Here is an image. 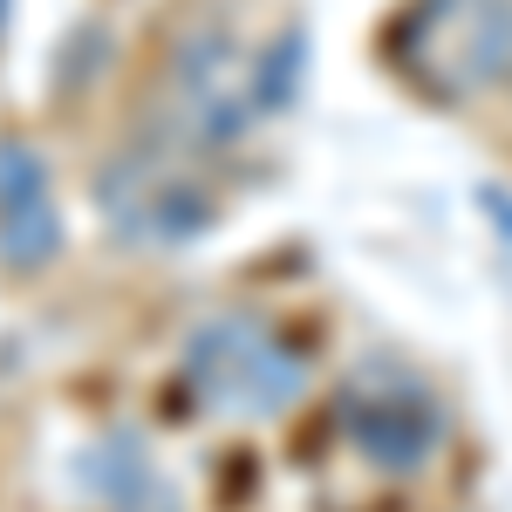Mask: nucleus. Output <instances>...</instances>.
Wrapping results in <instances>:
<instances>
[{
    "label": "nucleus",
    "instance_id": "obj_1",
    "mask_svg": "<svg viewBox=\"0 0 512 512\" xmlns=\"http://www.w3.org/2000/svg\"><path fill=\"white\" fill-rule=\"evenodd\" d=\"M89 198H96L103 233L137 253H178L219 226V192L205 185L198 151L178 144L171 130H144V137L117 144L96 164Z\"/></svg>",
    "mask_w": 512,
    "mask_h": 512
},
{
    "label": "nucleus",
    "instance_id": "obj_2",
    "mask_svg": "<svg viewBox=\"0 0 512 512\" xmlns=\"http://www.w3.org/2000/svg\"><path fill=\"white\" fill-rule=\"evenodd\" d=\"M178 383L205 417H233V424H267L287 417L315 369L308 355L294 349L267 315L253 308H226V315H205L178 349Z\"/></svg>",
    "mask_w": 512,
    "mask_h": 512
},
{
    "label": "nucleus",
    "instance_id": "obj_3",
    "mask_svg": "<svg viewBox=\"0 0 512 512\" xmlns=\"http://www.w3.org/2000/svg\"><path fill=\"white\" fill-rule=\"evenodd\" d=\"M383 55L417 96L472 103L512 82V0H410Z\"/></svg>",
    "mask_w": 512,
    "mask_h": 512
},
{
    "label": "nucleus",
    "instance_id": "obj_4",
    "mask_svg": "<svg viewBox=\"0 0 512 512\" xmlns=\"http://www.w3.org/2000/svg\"><path fill=\"white\" fill-rule=\"evenodd\" d=\"M335 424L349 437V451L383 478H424L437 451L451 444V410L444 396L410 369V362H355L342 396H335Z\"/></svg>",
    "mask_w": 512,
    "mask_h": 512
},
{
    "label": "nucleus",
    "instance_id": "obj_5",
    "mask_svg": "<svg viewBox=\"0 0 512 512\" xmlns=\"http://www.w3.org/2000/svg\"><path fill=\"white\" fill-rule=\"evenodd\" d=\"M253 117H260L253 48L233 28H192L164 76V130L178 144H192L198 158H212V151H233Z\"/></svg>",
    "mask_w": 512,
    "mask_h": 512
},
{
    "label": "nucleus",
    "instance_id": "obj_6",
    "mask_svg": "<svg viewBox=\"0 0 512 512\" xmlns=\"http://www.w3.org/2000/svg\"><path fill=\"white\" fill-rule=\"evenodd\" d=\"M62 260V205L55 178L28 137H0V274L35 280Z\"/></svg>",
    "mask_w": 512,
    "mask_h": 512
},
{
    "label": "nucleus",
    "instance_id": "obj_7",
    "mask_svg": "<svg viewBox=\"0 0 512 512\" xmlns=\"http://www.w3.org/2000/svg\"><path fill=\"white\" fill-rule=\"evenodd\" d=\"M76 492L103 512H178V492L158 478V458L137 431H103L76 451Z\"/></svg>",
    "mask_w": 512,
    "mask_h": 512
},
{
    "label": "nucleus",
    "instance_id": "obj_8",
    "mask_svg": "<svg viewBox=\"0 0 512 512\" xmlns=\"http://www.w3.org/2000/svg\"><path fill=\"white\" fill-rule=\"evenodd\" d=\"M301 82H308V35L301 28H280L267 48H253V103H260V117L294 110Z\"/></svg>",
    "mask_w": 512,
    "mask_h": 512
},
{
    "label": "nucleus",
    "instance_id": "obj_9",
    "mask_svg": "<svg viewBox=\"0 0 512 512\" xmlns=\"http://www.w3.org/2000/svg\"><path fill=\"white\" fill-rule=\"evenodd\" d=\"M7 14H14V0H0V35H7Z\"/></svg>",
    "mask_w": 512,
    "mask_h": 512
}]
</instances>
